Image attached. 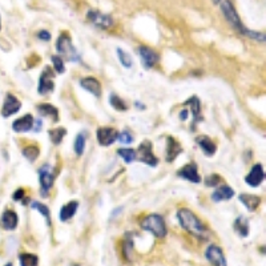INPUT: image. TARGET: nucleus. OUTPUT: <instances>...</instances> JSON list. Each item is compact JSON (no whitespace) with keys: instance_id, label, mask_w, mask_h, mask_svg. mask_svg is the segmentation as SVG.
Segmentation results:
<instances>
[{"instance_id":"7","label":"nucleus","mask_w":266,"mask_h":266,"mask_svg":"<svg viewBox=\"0 0 266 266\" xmlns=\"http://www.w3.org/2000/svg\"><path fill=\"white\" fill-rule=\"evenodd\" d=\"M55 90V73L50 66H46L44 71L40 75L39 85H37V92L41 96H46Z\"/></svg>"},{"instance_id":"6","label":"nucleus","mask_w":266,"mask_h":266,"mask_svg":"<svg viewBox=\"0 0 266 266\" xmlns=\"http://www.w3.org/2000/svg\"><path fill=\"white\" fill-rule=\"evenodd\" d=\"M136 160H139V161H141V163L146 164V165L149 166H157L159 159L153 154L150 141L145 140V141H143V143L140 144V146L136 150Z\"/></svg>"},{"instance_id":"15","label":"nucleus","mask_w":266,"mask_h":266,"mask_svg":"<svg viewBox=\"0 0 266 266\" xmlns=\"http://www.w3.org/2000/svg\"><path fill=\"white\" fill-rule=\"evenodd\" d=\"M19 224V216L12 209H6L0 217V225L4 230H15Z\"/></svg>"},{"instance_id":"9","label":"nucleus","mask_w":266,"mask_h":266,"mask_svg":"<svg viewBox=\"0 0 266 266\" xmlns=\"http://www.w3.org/2000/svg\"><path fill=\"white\" fill-rule=\"evenodd\" d=\"M86 17H88V20L93 26H96L97 28H101V30H108V28L113 26L112 17L109 15H106V13L100 12V11H88Z\"/></svg>"},{"instance_id":"36","label":"nucleus","mask_w":266,"mask_h":266,"mask_svg":"<svg viewBox=\"0 0 266 266\" xmlns=\"http://www.w3.org/2000/svg\"><path fill=\"white\" fill-rule=\"evenodd\" d=\"M219 180L221 179H219L218 174H210V176L206 177L205 184H206V186H217L219 183Z\"/></svg>"},{"instance_id":"42","label":"nucleus","mask_w":266,"mask_h":266,"mask_svg":"<svg viewBox=\"0 0 266 266\" xmlns=\"http://www.w3.org/2000/svg\"><path fill=\"white\" fill-rule=\"evenodd\" d=\"M4 266H13V265H12V262H8V263H6Z\"/></svg>"},{"instance_id":"43","label":"nucleus","mask_w":266,"mask_h":266,"mask_svg":"<svg viewBox=\"0 0 266 266\" xmlns=\"http://www.w3.org/2000/svg\"><path fill=\"white\" fill-rule=\"evenodd\" d=\"M0 31H2V17H0Z\"/></svg>"},{"instance_id":"39","label":"nucleus","mask_w":266,"mask_h":266,"mask_svg":"<svg viewBox=\"0 0 266 266\" xmlns=\"http://www.w3.org/2000/svg\"><path fill=\"white\" fill-rule=\"evenodd\" d=\"M41 126H43V124H41V120H35V121H33L32 130L33 132H39V130L41 129Z\"/></svg>"},{"instance_id":"11","label":"nucleus","mask_w":266,"mask_h":266,"mask_svg":"<svg viewBox=\"0 0 266 266\" xmlns=\"http://www.w3.org/2000/svg\"><path fill=\"white\" fill-rule=\"evenodd\" d=\"M177 176H179L180 179L190 181V183L193 184H199L203 181V179H201V176H199L198 173V168H197V165L194 163L186 164L183 168H180V169L177 170Z\"/></svg>"},{"instance_id":"21","label":"nucleus","mask_w":266,"mask_h":266,"mask_svg":"<svg viewBox=\"0 0 266 266\" xmlns=\"http://www.w3.org/2000/svg\"><path fill=\"white\" fill-rule=\"evenodd\" d=\"M77 208H79V203L77 201H70V203H66L65 205L60 209L59 213V218L61 223H66V221H70L77 212Z\"/></svg>"},{"instance_id":"2","label":"nucleus","mask_w":266,"mask_h":266,"mask_svg":"<svg viewBox=\"0 0 266 266\" xmlns=\"http://www.w3.org/2000/svg\"><path fill=\"white\" fill-rule=\"evenodd\" d=\"M177 219H179L181 228L189 234H192L193 237H196L201 241H205L209 237V229L192 210L186 209V208L180 209L177 212Z\"/></svg>"},{"instance_id":"13","label":"nucleus","mask_w":266,"mask_h":266,"mask_svg":"<svg viewBox=\"0 0 266 266\" xmlns=\"http://www.w3.org/2000/svg\"><path fill=\"white\" fill-rule=\"evenodd\" d=\"M139 55H140V59H141V63H143L144 68L145 70H150L153 66L156 65L159 63V55H157L152 48L149 47H140L139 48Z\"/></svg>"},{"instance_id":"12","label":"nucleus","mask_w":266,"mask_h":266,"mask_svg":"<svg viewBox=\"0 0 266 266\" xmlns=\"http://www.w3.org/2000/svg\"><path fill=\"white\" fill-rule=\"evenodd\" d=\"M119 136V132H117L115 128H110V126H103V128H99L96 133L97 141L101 146H109L112 145L115 141L117 140Z\"/></svg>"},{"instance_id":"31","label":"nucleus","mask_w":266,"mask_h":266,"mask_svg":"<svg viewBox=\"0 0 266 266\" xmlns=\"http://www.w3.org/2000/svg\"><path fill=\"white\" fill-rule=\"evenodd\" d=\"M117 56H119L120 63H121V65H123L124 68H126V70L132 68L133 60H132V57H130L129 53L125 52V51H123L121 48H117Z\"/></svg>"},{"instance_id":"27","label":"nucleus","mask_w":266,"mask_h":266,"mask_svg":"<svg viewBox=\"0 0 266 266\" xmlns=\"http://www.w3.org/2000/svg\"><path fill=\"white\" fill-rule=\"evenodd\" d=\"M65 135H66V129L65 128H63V126H59V128L51 129L50 132H48L50 140L52 141V144H55V145H59V144L63 141L64 137H65Z\"/></svg>"},{"instance_id":"22","label":"nucleus","mask_w":266,"mask_h":266,"mask_svg":"<svg viewBox=\"0 0 266 266\" xmlns=\"http://www.w3.org/2000/svg\"><path fill=\"white\" fill-rule=\"evenodd\" d=\"M238 199L245 205V208L249 212L257 210V208L261 204V197L256 196V194H246V193H242V194H239Z\"/></svg>"},{"instance_id":"4","label":"nucleus","mask_w":266,"mask_h":266,"mask_svg":"<svg viewBox=\"0 0 266 266\" xmlns=\"http://www.w3.org/2000/svg\"><path fill=\"white\" fill-rule=\"evenodd\" d=\"M140 225H141L144 230L152 233L153 236L157 237V238H164L166 236V233H168L165 221H164L163 216H160V214H149V216H146Z\"/></svg>"},{"instance_id":"1","label":"nucleus","mask_w":266,"mask_h":266,"mask_svg":"<svg viewBox=\"0 0 266 266\" xmlns=\"http://www.w3.org/2000/svg\"><path fill=\"white\" fill-rule=\"evenodd\" d=\"M218 4L221 11H223L224 16L228 20V23H229L237 32L243 35V36L249 37V39L261 41V43L265 41V35H263V33L256 32V31H252L249 30V28H246L245 24L242 23V20L239 19L238 13H237L236 8H234V6H233V3L230 0H219Z\"/></svg>"},{"instance_id":"8","label":"nucleus","mask_w":266,"mask_h":266,"mask_svg":"<svg viewBox=\"0 0 266 266\" xmlns=\"http://www.w3.org/2000/svg\"><path fill=\"white\" fill-rule=\"evenodd\" d=\"M20 109H21V101L16 96H13L12 93H7V96L4 97L3 106H2V116L4 119H8V117L16 115Z\"/></svg>"},{"instance_id":"20","label":"nucleus","mask_w":266,"mask_h":266,"mask_svg":"<svg viewBox=\"0 0 266 266\" xmlns=\"http://www.w3.org/2000/svg\"><path fill=\"white\" fill-rule=\"evenodd\" d=\"M166 143H168L166 144V161L172 163L173 160H176L180 153L183 152V148L173 137H168Z\"/></svg>"},{"instance_id":"17","label":"nucleus","mask_w":266,"mask_h":266,"mask_svg":"<svg viewBox=\"0 0 266 266\" xmlns=\"http://www.w3.org/2000/svg\"><path fill=\"white\" fill-rule=\"evenodd\" d=\"M80 86L86 92L92 93L95 97L101 96V84L96 77H84V79L80 80Z\"/></svg>"},{"instance_id":"35","label":"nucleus","mask_w":266,"mask_h":266,"mask_svg":"<svg viewBox=\"0 0 266 266\" xmlns=\"http://www.w3.org/2000/svg\"><path fill=\"white\" fill-rule=\"evenodd\" d=\"M117 140H119L121 144H130L133 141V136L128 130H123V132L119 133Z\"/></svg>"},{"instance_id":"26","label":"nucleus","mask_w":266,"mask_h":266,"mask_svg":"<svg viewBox=\"0 0 266 266\" xmlns=\"http://www.w3.org/2000/svg\"><path fill=\"white\" fill-rule=\"evenodd\" d=\"M20 266H39V257L32 253H21L19 256Z\"/></svg>"},{"instance_id":"18","label":"nucleus","mask_w":266,"mask_h":266,"mask_svg":"<svg viewBox=\"0 0 266 266\" xmlns=\"http://www.w3.org/2000/svg\"><path fill=\"white\" fill-rule=\"evenodd\" d=\"M185 105L190 106V110H192L193 115V125L192 129L196 126V124H198V121L203 120V116H201V103H199V99L197 96H192L190 99H188L185 101Z\"/></svg>"},{"instance_id":"34","label":"nucleus","mask_w":266,"mask_h":266,"mask_svg":"<svg viewBox=\"0 0 266 266\" xmlns=\"http://www.w3.org/2000/svg\"><path fill=\"white\" fill-rule=\"evenodd\" d=\"M51 59H52V64H53V68H55V72L60 73V75L65 72V64H64V60L61 59V57L56 56V55H53Z\"/></svg>"},{"instance_id":"28","label":"nucleus","mask_w":266,"mask_h":266,"mask_svg":"<svg viewBox=\"0 0 266 266\" xmlns=\"http://www.w3.org/2000/svg\"><path fill=\"white\" fill-rule=\"evenodd\" d=\"M85 140H86V135L85 132L79 133L75 139V144H73V149H75V153L77 156H81L85 150Z\"/></svg>"},{"instance_id":"24","label":"nucleus","mask_w":266,"mask_h":266,"mask_svg":"<svg viewBox=\"0 0 266 266\" xmlns=\"http://www.w3.org/2000/svg\"><path fill=\"white\" fill-rule=\"evenodd\" d=\"M37 112L44 117H48L50 120H52L53 123H57L59 121V110L55 108L51 104H39L37 105Z\"/></svg>"},{"instance_id":"30","label":"nucleus","mask_w":266,"mask_h":266,"mask_svg":"<svg viewBox=\"0 0 266 266\" xmlns=\"http://www.w3.org/2000/svg\"><path fill=\"white\" fill-rule=\"evenodd\" d=\"M21 153H23V156L26 157L28 161L33 163V161L39 157L40 149L37 148L36 145H28V146H26V148H23V152Z\"/></svg>"},{"instance_id":"16","label":"nucleus","mask_w":266,"mask_h":266,"mask_svg":"<svg viewBox=\"0 0 266 266\" xmlns=\"http://www.w3.org/2000/svg\"><path fill=\"white\" fill-rule=\"evenodd\" d=\"M33 116L32 115H24L19 117L12 123V130L16 133H24L28 130H32L33 128Z\"/></svg>"},{"instance_id":"37","label":"nucleus","mask_w":266,"mask_h":266,"mask_svg":"<svg viewBox=\"0 0 266 266\" xmlns=\"http://www.w3.org/2000/svg\"><path fill=\"white\" fill-rule=\"evenodd\" d=\"M37 37H39L40 40H43V41H50V40H51V33L48 32V31H46V30L39 31V33H37Z\"/></svg>"},{"instance_id":"41","label":"nucleus","mask_w":266,"mask_h":266,"mask_svg":"<svg viewBox=\"0 0 266 266\" xmlns=\"http://www.w3.org/2000/svg\"><path fill=\"white\" fill-rule=\"evenodd\" d=\"M213 3H214V4H218V3H219V0H213Z\"/></svg>"},{"instance_id":"32","label":"nucleus","mask_w":266,"mask_h":266,"mask_svg":"<svg viewBox=\"0 0 266 266\" xmlns=\"http://www.w3.org/2000/svg\"><path fill=\"white\" fill-rule=\"evenodd\" d=\"M109 103H110V105L115 108V109L120 110V112H123V110L128 109V105L124 103L123 99H120V97L117 96L116 93H110V95H109Z\"/></svg>"},{"instance_id":"23","label":"nucleus","mask_w":266,"mask_h":266,"mask_svg":"<svg viewBox=\"0 0 266 266\" xmlns=\"http://www.w3.org/2000/svg\"><path fill=\"white\" fill-rule=\"evenodd\" d=\"M197 144L198 146L201 148L204 153H205V156H209L212 157L217 150V146L216 144L213 143L212 140L209 139L208 136H198L197 137Z\"/></svg>"},{"instance_id":"25","label":"nucleus","mask_w":266,"mask_h":266,"mask_svg":"<svg viewBox=\"0 0 266 266\" xmlns=\"http://www.w3.org/2000/svg\"><path fill=\"white\" fill-rule=\"evenodd\" d=\"M233 228H234L237 234L239 237H242V238H246L248 234H249V223H248V219L243 216L237 217V219L233 224Z\"/></svg>"},{"instance_id":"33","label":"nucleus","mask_w":266,"mask_h":266,"mask_svg":"<svg viewBox=\"0 0 266 266\" xmlns=\"http://www.w3.org/2000/svg\"><path fill=\"white\" fill-rule=\"evenodd\" d=\"M119 156L125 161V163H132L133 160H136V150L130 149V148H121L117 150Z\"/></svg>"},{"instance_id":"3","label":"nucleus","mask_w":266,"mask_h":266,"mask_svg":"<svg viewBox=\"0 0 266 266\" xmlns=\"http://www.w3.org/2000/svg\"><path fill=\"white\" fill-rule=\"evenodd\" d=\"M56 51L61 59H65L68 61H79L80 55L72 43V39L66 32H63L56 40Z\"/></svg>"},{"instance_id":"40","label":"nucleus","mask_w":266,"mask_h":266,"mask_svg":"<svg viewBox=\"0 0 266 266\" xmlns=\"http://www.w3.org/2000/svg\"><path fill=\"white\" fill-rule=\"evenodd\" d=\"M188 112H189V110H188V109L181 110V113H180V119L183 120V121H184V120L188 119V115H189V113H188Z\"/></svg>"},{"instance_id":"38","label":"nucleus","mask_w":266,"mask_h":266,"mask_svg":"<svg viewBox=\"0 0 266 266\" xmlns=\"http://www.w3.org/2000/svg\"><path fill=\"white\" fill-rule=\"evenodd\" d=\"M24 197V189H17L16 192L12 194V199L13 201H21Z\"/></svg>"},{"instance_id":"10","label":"nucleus","mask_w":266,"mask_h":266,"mask_svg":"<svg viewBox=\"0 0 266 266\" xmlns=\"http://www.w3.org/2000/svg\"><path fill=\"white\" fill-rule=\"evenodd\" d=\"M205 258L209 261L212 266H228L223 249L219 246L214 245V243L206 248Z\"/></svg>"},{"instance_id":"14","label":"nucleus","mask_w":266,"mask_h":266,"mask_svg":"<svg viewBox=\"0 0 266 266\" xmlns=\"http://www.w3.org/2000/svg\"><path fill=\"white\" fill-rule=\"evenodd\" d=\"M263 179H265V172H263V166L261 164H256L253 166L250 172L248 173V176L245 177V183L249 186L253 188H257L258 185L263 183Z\"/></svg>"},{"instance_id":"19","label":"nucleus","mask_w":266,"mask_h":266,"mask_svg":"<svg viewBox=\"0 0 266 266\" xmlns=\"http://www.w3.org/2000/svg\"><path fill=\"white\" fill-rule=\"evenodd\" d=\"M234 197V190L228 185H223L217 188L214 192L212 193V201L214 203H221V201H228V199Z\"/></svg>"},{"instance_id":"5","label":"nucleus","mask_w":266,"mask_h":266,"mask_svg":"<svg viewBox=\"0 0 266 266\" xmlns=\"http://www.w3.org/2000/svg\"><path fill=\"white\" fill-rule=\"evenodd\" d=\"M39 173V181H40V193H41V196L47 197L48 196V193L50 190L52 189L53 183H55V172L53 169L51 168V165L48 164H44L39 168L37 170Z\"/></svg>"},{"instance_id":"29","label":"nucleus","mask_w":266,"mask_h":266,"mask_svg":"<svg viewBox=\"0 0 266 266\" xmlns=\"http://www.w3.org/2000/svg\"><path fill=\"white\" fill-rule=\"evenodd\" d=\"M31 208H32L33 210H37V212L41 213V214L44 216V218H46L48 226L51 225V212H50V209H48V206H46L44 204L39 203V201H33V203L31 204Z\"/></svg>"}]
</instances>
